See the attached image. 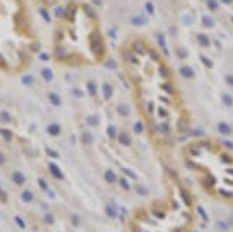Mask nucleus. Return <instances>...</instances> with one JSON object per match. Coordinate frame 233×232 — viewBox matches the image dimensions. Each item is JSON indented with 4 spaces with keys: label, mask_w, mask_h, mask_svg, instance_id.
I'll return each mask as SVG.
<instances>
[{
    "label": "nucleus",
    "mask_w": 233,
    "mask_h": 232,
    "mask_svg": "<svg viewBox=\"0 0 233 232\" xmlns=\"http://www.w3.org/2000/svg\"><path fill=\"white\" fill-rule=\"evenodd\" d=\"M120 62L149 139L162 150H173L191 128V112L171 64L138 34L123 42Z\"/></svg>",
    "instance_id": "nucleus-1"
},
{
    "label": "nucleus",
    "mask_w": 233,
    "mask_h": 232,
    "mask_svg": "<svg viewBox=\"0 0 233 232\" xmlns=\"http://www.w3.org/2000/svg\"><path fill=\"white\" fill-rule=\"evenodd\" d=\"M51 53L67 67L96 66L107 58V42L95 8L86 2L70 3L53 27Z\"/></svg>",
    "instance_id": "nucleus-2"
},
{
    "label": "nucleus",
    "mask_w": 233,
    "mask_h": 232,
    "mask_svg": "<svg viewBox=\"0 0 233 232\" xmlns=\"http://www.w3.org/2000/svg\"><path fill=\"white\" fill-rule=\"evenodd\" d=\"M197 202L176 170H165L163 192L135 210L132 232H196Z\"/></svg>",
    "instance_id": "nucleus-3"
},
{
    "label": "nucleus",
    "mask_w": 233,
    "mask_h": 232,
    "mask_svg": "<svg viewBox=\"0 0 233 232\" xmlns=\"http://www.w3.org/2000/svg\"><path fill=\"white\" fill-rule=\"evenodd\" d=\"M180 159L210 199L233 207V150L211 137H194L182 143Z\"/></svg>",
    "instance_id": "nucleus-4"
},
{
    "label": "nucleus",
    "mask_w": 233,
    "mask_h": 232,
    "mask_svg": "<svg viewBox=\"0 0 233 232\" xmlns=\"http://www.w3.org/2000/svg\"><path fill=\"white\" fill-rule=\"evenodd\" d=\"M39 42L27 0H0V70L24 72Z\"/></svg>",
    "instance_id": "nucleus-5"
},
{
    "label": "nucleus",
    "mask_w": 233,
    "mask_h": 232,
    "mask_svg": "<svg viewBox=\"0 0 233 232\" xmlns=\"http://www.w3.org/2000/svg\"><path fill=\"white\" fill-rule=\"evenodd\" d=\"M55 2H56V0H37V3L42 5V7H50V5H53Z\"/></svg>",
    "instance_id": "nucleus-6"
},
{
    "label": "nucleus",
    "mask_w": 233,
    "mask_h": 232,
    "mask_svg": "<svg viewBox=\"0 0 233 232\" xmlns=\"http://www.w3.org/2000/svg\"><path fill=\"white\" fill-rule=\"evenodd\" d=\"M14 179H16V182H17V184H22V182H24V176H20L19 173H16V175H14Z\"/></svg>",
    "instance_id": "nucleus-7"
},
{
    "label": "nucleus",
    "mask_w": 233,
    "mask_h": 232,
    "mask_svg": "<svg viewBox=\"0 0 233 232\" xmlns=\"http://www.w3.org/2000/svg\"><path fill=\"white\" fill-rule=\"evenodd\" d=\"M30 195H31L30 192H25V193H24V198H25V201H31V199H33Z\"/></svg>",
    "instance_id": "nucleus-8"
}]
</instances>
